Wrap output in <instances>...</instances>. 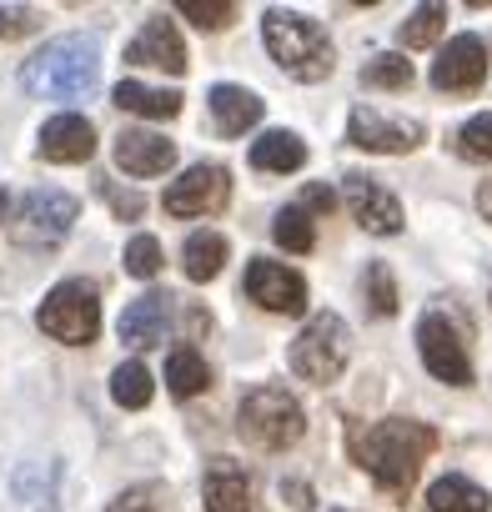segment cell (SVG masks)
<instances>
[{
  "mask_svg": "<svg viewBox=\"0 0 492 512\" xmlns=\"http://www.w3.org/2000/svg\"><path fill=\"white\" fill-rule=\"evenodd\" d=\"M477 206H482V216L492 221V181H482V191H477Z\"/></svg>",
  "mask_w": 492,
  "mask_h": 512,
  "instance_id": "cell-39",
  "label": "cell"
},
{
  "mask_svg": "<svg viewBox=\"0 0 492 512\" xmlns=\"http://www.w3.org/2000/svg\"><path fill=\"white\" fill-rule=\"evenodd\" d=\"M206 106H211V121H216L221 136H241L246 126L262 121V101L246 91V86H211Z\"/></svg>",
  "mask_w": 492,
  "mask_h": 512,
  "instance_id": "cell-19",
  "label": "cell"
},
{
  "mask_svg": "<svg viewBox=\"0 0 492 512\" xmlns=\"http://www.w3.org/2000/svg\"><path fill=\"white\" fill-rule=\"evenodd\" d=\"M307 161V146H302V136H292V131H267L257 146H252V166L257 171H297Z\"/></svg>",
  "mask_w": 492,
  "mask_h": 512,
  "instance_id": "cell-23",
  "label": "cell"
},
{
  "mask_svg": "<svg viewBox=\"0 0 492 512\" xmlns=\"http://www.w3.org/2000/svg\"><path fill=\"white\" fill-rule=\"evenodd\" d=\"M427 507H432V512H487L492 497H487L477 482L447 472V477H437V482L427 487Z\"/></svg>",
  "mask_w": 492,
  "mask_h": 512,
  "instance_id": "cell-21",
  "label": "cell"
},
{
  "mask_svg": "<svg viewBox=\"0 0 492 512\" xmlns=\"http://www.w3.org/2000/svg\"><path fill=\"white\" fill-rule=\"evenodd\" d=\"M176 11L191 16L201 31H221V26L236 21V6H231V0H176Z\"/></svg>",
  "mask_w": 492,
  "mask_h": 512,
  "instance_id": "cell-31",
  "label": "cell"
},
{
  "mask_svg": "<svg viewBox=\"0 0 492 512\" xmlns=\"http://www.w3.org/2000/svg\"><path fill=\"white\" fill-rule=\"evenodd\" d=\"M236 432L262 447V452H282L292 447L302 432H307V417H302V402L287 392V387H252L241 397V412H236Z\"/></svg>",
  "mask_w": 492,
  "mask_h": 512,
  "instance_id": "cell-4",
  "label": "cell"
},
{
  "mask_svg": "<svg viewBox=\"0 0 492 512\" xmlns=\"http://www.w3.org/2000/svg\"><path fill=\"white\" fill-rule=\"evenodd\" d=\"M362 86H372V91H407L412 86V61L382 51V56H372L362 66Z\"/></svg>",
  "mask_w": 492,
  "mask_h": 512,
  "instance_id": "cell-26",
  "label": "cell"
},
{
  "mask_svg": "<svg viewBox=\"0 0 492 512\" xmlns=\"http://www.w3.org/2000/svg\"><path fill=\"white\" fill-rule=\"evenodd\" d=\"M487 81V46L477 36H452L442 56L432 61V86L437 91H477Z\"/></svg>",
  "mask_w": 492,
  "mask_h": 512,
  "instance_id": "cell-13",
  "label": "cell"
},
{
  "mask_svg": "<svg viewBox=\"0 0 492 512\" xmlns=\"http://www.w3.org/2000/svg\"><path fill=\"white\" fill-rule=\"evenodd\" d=\"M241 292L252 297L257 307L277 312V317H302L307 312V282L297 272H287L282 262H267V256H252Z\"/></svg>",
  "mask_w": 492,
  "mask_h": 512,
  "instance_id": "cell-9",
  "label": "cell"
},
{
  "mask_svg": "<svg viewBox=\"0 0 492 512\" xmlns=\"http://www.w3.org/2000/svg\"><path fill=\"white\" fill-rule=\"evenodd\" d=\"M442 31H447V11H442V6H417V11L397 26V41H402L407 51H422V46H432Z\"/></svg>",
  "mask_w": 492,
  "mask_h": 512,
  "instance_id": "cell-25",
  "label": "cell"
},
{
  "mask_svg": "<svg viewBox=\"0 0 492 512\" xmlns=\"http://www.w3.org/2000/svg\"><path fill=\"white\" fill-rule=\"evenodd\" d=\"M166 387H171V397H196L211 387V367L201 362L196 347H176L166 357Z\"/></svg>",
  "mask_w": 492,
  "mask_h": 512,
  "instance_id": "cell-24",
  "label": "cell"
},
{
  "mask_svg": "<svg viewBox=\"0 0 492 512\" xmlns=\"http://www.w3.org/2000/svg\"><path fill=\"white\" fill-rule=\"evenodd\" d=\"M106 512H151V502H146L141 492H121V497H116Z\"/></svg>",
  "mask_w": 492,
  "mask_h": 512,
  "instance_id": "cell-36",
  "label": "cell"
},
{
  "mask_svg": "<svg viewBox=\"0 0 492 512\" xmlns=\"http://www.w3.org/2000/svg\"><path fill=\"white\" fill-rule=\"evenodd\" d=\"M36 322H41L46 337H56V342H66V347H86V342H96V332H101V297H96L91 282H61V287L41 302Z\"/></svg>",
  "mask_w": 492,
  "mask_h": 512,
  "instance_id": "cell-5",
  "label": "cell"
},
{
  "mask_svg": "<svg viewBox=\"0 0 492 512\" xmlns=\"http://www.w3.org/2000/svg\"><path fill=\"white\" fill-rule=\"evenodd\" d=\"M347 447H352V462L362 472H372V482L387 492V497H407L422 462L442 447L437 427L427 422H407V417H387V422H352L347 432Z\"/></svg>",
  "mask_w": 492,
  "mask_h": 512,
  "instance_id": "cell-1",
  "label": "cell"
},
{
  "mask_svg": "<svg viewBox=\"0 0 492 512\" xmlns=\"http://www.w3.org/2000/svg\"><path fill=\"white\" fill-rule=\"evenodd\" d=\"M417 347H422V362H427V372H432L437 382H447V387H467V382H472L467 342H462V332H457L442 312H427V317L417 322Z\"/></svg>",
  "mask_w": 492,
  "mask_h": 512,
  "instance_id": "cell-8",
  "label": "cell"
},
{
  "mask_svg": "<svg viewBox=\"0 0 492 512\" xmlns=\"http://www.w3.org/2000/svg\"><path fill=\"white\" fill-rule=\"evenodd\" d=\"M226 196H231V176H226V166H191L181 181H171L166 186V211L171 216H211V211H221L226 206Z\"/></svg>",
  "mask_w": 492,
  "mask_h": 512,
  "instance_id": "cell-10",
  "label": "cell"
},
{
  "mask_svg": "<svg viewBox=\"0 0 492 512\" xmlns=\"http://www.w3.org/2000/svg\"><path fill=\"white\" fill-rule=\"evenodd\" d=\"M171 161H176V146L156 131H131L126 126L116 136V166L126 176H161V171H171Z\"/></svg>",
  "mask_w": 492,
  "mask_h": 512,
  "instance_id": "cell-17",
  "label": "cell"
},
{
  "mask_svg": "<svg viewBox=\"0 0 492 512\" xmlns=\"http://www.w3.org/2000/svg\"><path fill=\"white\" fill-rule=\"evenodd\" d=\"M111 101L131 116H146V121H171L181 111V91H161V86H141V81H121L111 91Z\"/></svg>",
  "mask_w": 492,
  "mask_h": 512,
  "instance_id": "cell-20",
  "label": "cell"
},
{
  "mask_svg": "<svg viewBox=\"0 0 492 512\" xmlns=\"http://www.w3.org/2000/svg\"><path fill=\"white\" fill-rule=\"evenodd\" d=\"M342 196H347V211L357 216V226H367L377 236H397L402 231V206H397V196L377 176L347 171L342 176Z\"/></svg>",
  "mask_w": 492,
  "mask_h": 512,
  "instance_id": "cell-11",
  "label": "cell"
},
{
  "mask_svg": "<svg viewBox=\"0 0 492 512\" xmlns=\"http://www.w3.org/2000/svg\"><path fill=\"white\" fill-rule=\"evenodd\" d=\"M126 61H131V66H156V71L181 76V71H186V46H181L176 26H171L166 16H156V21H146V31L126 46Z\"/></svg>",
  "mask_w": 492,
  "mask_h": 512,
  "instance_id": "cell-16",
  "label": "cell"
},
{
  "mask_svg": "<svg viewBox=\"0 0 492 512\" xmlns=\"http://www.w3.org/2000/svg\"><path fill=\"white\" fill-rule=\"evenodd\" d=\"M111 206H116L121 216H141V196H111Z\"/></svg>",
  "mask_w": 492,
  "mask_h": 512,
  "instance_id": "cell-38",
  "label": "cell"
},
{
  "mask_svg": "<svg viewBox=\"0 0 492 512\" xmlns=\"http://www.w3.org/2000/svg\"><path fill=\"white\" fill-rule=\"evenodd\" d=\"M362 292H367V307H372L377 317H392V312H397V282H392V267H387V262H372V267H367Z\"/></svg>",
  "mask_w": 492,
  "mask_h": 512,
  "instance_id": "cell-30",
  "label": "cell"
},
{
  "mask_svg": "<svg viewBox=\"0 0 492 512\" xmlns=\"http://www.w3.org/2000/svg\"><path fill=\"white\" fill-rule=\"evenodd\" d=\"M226 262V236L221 231H191L186 246H181V267L191 282H211Z\"/></svg>",
  "mask_w": 492,
  "mask_h": 512,
  "instance_id": "cell-22",
  "label": "cell"
},
{
  "mask_svg": "<svg viewBox=\"0 0 492 512\" xmlns=\"http://www.w3.org/2000/svg\"><path fill=\"white\" fill-rule=\"evenodd\" d=\"M347 141L362 146V151H382V156L417 151L422 146V121H392L377 106H357L352 121H347Z\"/></svg>",
  "mask_w": 492,
  "mask_h": 512,
  "instance_id": "cell-12",
  "label": "cell"
},
{
  "mask_svg": "<svg viewBox=\"0 0 492 512\" xmlns=\"http://www.w3.org/2000/svg\"><path fill=\"white\" fill-rule=\"evenodd\" d=\"M96 76H101V41L96 36L46 41L21 66V86L41 101H81V96H91Z\"/></svg>",
  "mask_w": 492,
  "mask_h": 512,
  "instance_id": "cell-2",
  "label": "cell"
},
{
  "mask_svg": "<svg viewBox=\"0 0 492 512\" xmlns=\"http://www.w3.org/2000/svg\"><path fill=\"white\" fill-rule=\"evenodd\" d=\"M262 36H267V51L277 56V66H282L292 81L317 86V81L332 76V41H327V31H322L312 16L272 6L267 21H262Z\"/></svg>",
  "mask_w": 492,
  "mask_h": 512,
  "instance_id": "cell-3",
  "label": "cell"
},
{
  "mask_svg": "<svg viewBox=\"0 0 492 512\" xmlns=\"http://www.w3.org/2000/svg\"><path fill=\"white\" fill-rule=\"evenodd\" d=\"M272 236H277L287 251H312V246H317V226H312V216H307L302 206H287V211H277V221H272Z\"/></svg>",
  "mask_w": 492,
  "mask_h": 512,
  "instance_id": "cell-29",
  "label": "cell"
},
{
  "mask_svg": "<svg viewBox=\"0 0 492 512\" xmlns=\"http://www.w3.org/2000/svg\"><path fill=\"white\" fill-rule=\"evenodd\" d=\"M201 497H206V512H252V477L231 457H211L201 477Z\"/></svg>",
  "mask_w": 492,
  "mask_h": 512,
  "instance_id": "cell-15",
  "label": "cell"
},
{
  "mask_svg": "<svg viewBox=\"0 0 492 512\" xmlns=\"http://www.w3.org/2000/svg\"><path fill=\"white\" fill-rule=\"evenodd\" d=\"M76 216H81L76 196H66V191H31L16 206V216H11V236L21 246H56L76 226Z\"/></svg>",
  "mask_w": 492,
  "mask_h": 512,
  "instance_id": "cell-7",
  "label": "cell"
},
{
  "mask_svg": "<svg viewBox=\"0 0 492 512\" xmlns=\"http://www.w3.org/2000/svg\"><path fill=\"white\" fill-rule=\"evenodd\" d=\"M151 372L141 367V362H121L116 372H111V397L121 402V407H146L151 402Z\"/></svg>",
  "mask_w": 492,
  "mask_h": 512,
  "instance_id": "cell-28",
  "label": "cell"
},
{
  "mask_svg": "<svg viewBox=\"0 0 492 512\" xmlns=\"http://www.w3.org/2000/svg\"><path fill=\"white\" fill-rule=\"evenodd\" d=\"M41 161H56V166H81V161H91L96 156V131H91V121L86 116H76V111H66V116H51L46 126H41Z\"/></svg>",
  "mask_w": 492,
  "mask_h": 512,
  "instance_id": "cell-14",
  "label": "cell"
},
{
  "mask_svg": "<svg viewBox=\"0 0 492 512\" xmlns=\"http://www.w3.org/2000/svg\"><path fill=\"white\" fill-rule=\"evenodd\" d=\"M347 347H352V342H347V322H342L337 312H322V317H312V322L302 327V337L292 342V372H297L302 382L327 387V382L342 377Z\"/></svg>",
  "mask_w": 492,
  "mask_h": 512,
  "instance_id": "cell-6",
  "label": "cell"
},
{
  "mask_svg": "<svg viewBox=\"0 0 492 512\" xmlns=\"http://www.w3.org/2000/svg\"><path fill=\"white\" fill-rule=\"evenodd\" d=\"M337 206V191L332 186H322V181H312L307 191H302V211L312 216V211H332Z\"/></svg>",
  "mask_w": 492,
  "mask_h": 512,
  "instance_id": "cell-35",
  "label": "cell"
},
{
  "mask_svg": "<svg viewBox=\"0 0 492 512\" xmlns=\"http://www.w3.org/2000/svg\"><path fill=\"white\" fill-rule=\"evenodd\" d=\"M51 477H56V467H46V462H31V467H21L16 472V497L26 502V507H36V512H56V492H51Z\"/></svg>",
  "mask_w": 492,
  "mask_h": 512,
  "instance_id": "cell-27",
  "label": "cell"
},
{
  "mask_svg": "<svg viewBox=\"0 0 492 512\" xmlns=\"http://www.w3.org/2000/svg\"><path fill=\"white\" fill-rule=\"evenodd\" d=\"M126 272L141 277V282H151L161 272V241L156 236H131L126 241Z\"/></svg>",
  "mask_w": 492,
  "mask_h": 512,
  "instance_id": "cell-33",
  "label": "cell"
},
{
  "mask_svg": "<svg viewBox=\"0 0 492 512\" xmlns=\"http://www.w3.org/2000/svg\"><path fill=\"white\" fill-rule=\"evenodd\" d=\"M457 156H467V161H492V111H487V116H472V121L457 131Z\"/></svg>",
  "mask_w": 492,
  "mask_h": 512,
  "instance_id": "cell-32",
  "label": "cell"
},
{
  "mask_svg": "<svg viewBox=\"0 0 492 512\" xmlns=\"http://www.w3.org/2000/svg\"><path fill=\"white\" fill-rule=\"evenodd\" d=\"M36 11L31 6H0V41H11V36H26V31H36Z\"/></svg>",
  "mask_w": 492,
  "mask_h": 512,
  "instance_id": "cell-34",
  "label": "cell"
},
{
  "mask_svg": "<svg viewBox=\"0 0 492 512\" xmlns=\"http://www.w3.org/2000/svg\"><path fill=\"white\" fill-rule=\"evenodd\" d=\"M282 497H292L297 507H312V492H307L302 482H282Z\"/></svg>",
  "mask_w": 492,
  "mask_h": 512,
  "instance_id": "cell-37",
  "label": "cell"
},
{
  "mask_svg": "<svg viewBox=\"0 0 492 512\" xmlns=\"http://www.w3.org/2000/svg\"><path fill=\"white\" fill-rule=\"evenodd\" d=\"M166 322H171V297L166 292H146V297H136L121 312V342L126 347H156L166 337Z\"/></svg>",
  "mask_w": 492,
  "mask_h": 512,
  "instance_id": "cell-18",
  "label": "cell"
}]
</instances>
